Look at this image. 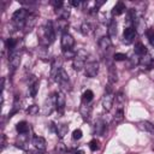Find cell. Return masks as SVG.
<instances>
[{"instance_id":"obj_12","label":"cell","mask_w":154,"mask_h":154,"mask_svg":"<svg viewBox=\"0 0 154 154\" xmlns=\"http://www.w3.org/2000/svg\"><path fill=\"white\" fill-rule=\"evenodd\" d=\"M61 65H63L61 59H54V61H53V64H52V71H51V77H52V79H57L58 73H59L60 70L63 69Z\"/></svg>"},{"instance_id":"obj_4","label":"cell","mask_w":154,"mask_h":154,"mask_svg":"<svg viewBox=\"0 0 154 154\" xmlns=\"http://www.w3.org/2000/svg\"><path fill=\"white\" fill-rule=\"evenodd\" d=\"M113 101H114V94H113V90L111 88V85H107V89L102 96V107L105 111H111L112 106H113Z\"/></svg>"},{"instance_id":"obj_46","label":"cell","mask_w":154,"mask_h":154,"mask_svg":"<svg viewBox=\"0 0 154 154\" xmlns=\"http://www.w3.org/2000/svg\"><path fill=\"white\" fill-rule=\"evenodd\" d=\"M1 147H2V148L5 147V135L1 136Z\"/></svg>"},{"instance_id":"obj_17","label":"cell","mask_w":154,"mask_h":154,"mask_svg":"<svg viewBox=\"0 0 154 154\" xmlns=\"http://www.w3.org/2000/svg\"><path fill=\"white\" fill-rule=\"evenodd\" d=\"M137 126H138L141 130H143V131H147V132H149V134H154V125H153L152 123L147 122V120L138 122Z\"/></svg>"},{"instance_id":"obj_15","label":"cell","mask_w":154,"mask_h":154,"mask_svg":"<svg viewBox=\"0 0 154 154\" xmlns=\"http://www.w3.org/2000/svg\"><path fill=\"white\" fill-rule=\"evenodd\" d=\"M66 106V97H65V94L63 91H59L57 94V109L63 112L64 108Z\"/></svg>"},{"instance_id":"obj_30","label":"cell","mask_w":154,"mask_h":154,"mask_svg":"<svg viewBox=\"0 0 154 154\" xmlns=\"http://www.w3.org/2000/svg\"><path fill=\"white\" fill-rule=\"evenodd\" d=\"M37 90H38V82L35 81L32 84H30L29 90H28V94L30 95V97H35L36 94H37Z\"/></svg>"},{"instance_id":"obj_40","label":"cell","mask_w":154,"mask_h":154,"mask_svg":"<svg viewBox=\"0 0 154 154\" xmlns=\"http://www.w3.org/2000/svg\"><path fill=\"white\" fill-rule=\"evenodd\" d=\"M125 59H126V54H124V53H116L114 54V60L116 61H123Z\"/></svg>"},{"instance_id":"obj_3","label":"cell","mask_w":154,"mask_h":154,"mask_svg":"<svg viewBox=\"0 0 154 154\" xmlns=\"http://www.w3.org/2000/svg\"><path fill=\"white\" fill-rule=\"evenodd\" d=\"M54 109H57V94H51L46 99L41 112H42L43 116H49V114L53 113Z\"/></svg>"},{"instance_id":"obj_9","label":"cell","mask_w":154,"mask_h":154,"mask_svg":"<svg viewBox=\"0 0 154 154\" xmlns=\"http://www.w3.org/2000/svg\"><path fill=\"white\" fill-rule=\"evenodd\" d=\"M8 60H10V67L12 71L17 70L20 65V60H22V54L19 52H14V53H11L8 54Z\"/></svg>"},{"instance_id":"obj_10","label":"cell","mask_w":154,"mask_h":154,"mask_svg":"<svg viewBox=\"0 0 154 154\" xmlns=\"http://www.w3.org/2000/svg\"><path fill=\"white\" fill-rule=\"evenodd\" d=\"M67 28H69L67 20L59 18V19L55 22V25H54L55 32H57V31H58V32H61V35H63V34H66V32H67Z\"/></svg>"},{"instance_id":"obj_5","label":"cell","mask_w":154,"mask_h":154,"mask_svg":"<svg viewBox=\"0 0 154 154\" xmlns=\"http://www.w3.org/2000/svg\"><path fill=\"white\" fill-rule=\"evenodd\" d=\"M87 57H88V53H87L85 51H83V49L78 51L76 58H75L73 61H72V66H73V69L77 70V71H81L83 67H85V60H87Z\"/></svg>"},{"instance_id":"obj_47","label":"cell","mask_w":154,"mask_h":154,"mask_svg":"<svg viewBox=\"0 0 154 154\" xmlns=\"http://www.w3.org/2000/svg\"><path fill=\"white\" fill-rule=\"evenodd\" d=\"M153 152H154V144H153Z\"/></svg>"},{"instance_id":"obj_43","label":"cell","mask_w":154,"mask_h":154,"mask_svg":"<svg viewBox=\"0 0 154 154\" xmlns=\"http://www.w3.org/2000/svg\"><path fill=\"white\" fill-rule=\"evenodd\" d=\"M26 154H41V150H38V149H36V148H35V150L28 149V150H26Z\"/></svg>"},{"instance_id":"obj_27","label":"cell","mask_w":154,"mask_h":154,"mask_svg":"<svg viewBox=\"0 0 154 154\" xmlns=\"http://www.w3.org/2000/svg\"><path fill=\"white\" fill-rule=\"evenodd\" d=\"M135 54H137L138 57H142V55L147 54V48L142 42H137L135 45Z\"/></svg>"},{"instance_id":"obj_26","label":"cell","mask_w":154,"mask_h":154,"mask_svg":"<svg viewBox=\"0 0 154 154\" xmlns=\"http://www.w3.org/2000/svg\"><path fill=\"white\" fill-rule=\"evenodd\" d=\"M93 31H94V26L91 25V23H89V22H83L82 23V25H81V32L83 35H89Z\"/></svg>"},{"instance_id":"obj_18","label":"cell","mask_w":154,"mask_h":154,"mask_svg":"<svg viewBox=\"0 0 154 154\" xmlns=\"http://www.w3.org/2000/svg\"><path fill=\"white\" fill-rule=\"evenodd\" d=\"M117 32H118V30H117V22H116V19H113L107 25V34H108L109 38L112 40V38H114L117 36Z\"/></svg>"},{"instance_id":"obj_16","label":"cell","mask_w":154,"mask_h":154,"mask_svg":"<svg viewBox=\"0 0 154 154\" xmlns=\"http://www.w3.org/2000/svg\"><path fill=\"white\" fill-rule=\"evenodd\" d=\"M91 111H93V108L89 103H83L82 102V105L79 107V113L83 117V119H88L91 116Z\"/></svg>"},{"instance_id":"obj_41","label":"cell","mask_w":154,"mask_h":154,"mask_svg":"<svg viewBox=\"0 0 154 154\" xmlns=\"http://www.w3.org/2000/svg\"><path fill=\"white\" fill-rule=\"evenodd\" d=\"M147 75H148V77H149L152 81H154V67H153V66H150V67L148 69Z\"/></svg>"},{"instance_id":"obj_28","label":"cell","mask_w":154,"mask_h":154,"mask_svg":"<svg viewBox=\"0 0 154 154\" xmlns=\"http://www.w3.org/2000/svg\"><path fill=\"white\" fill-rule=\"evenodd\" d=\"M94 97V93L90 89H87L83 94H82V102L83 103H89Z\"/></svg>"},{"instance_id":"obj_7","label":"cell","mask_w":154,"mask_h":154,"mask_svg":"<svg viewBox=\"0 0 154 154\" xmlns=\"http://www.w3.org/2000/svg\"><path fill=\"white\" fill-rule=\"evenodd\" d=\"M73 45H75V38H73L72 35H70L69 32L61 35V48H63V51L72 49Z\"/></svg>"},{"instance_id":"obj_24","label":"cell","mask_w":154,"mask_h":154,"mask_svg":"<svg viewBox=\"0 0 154 154\" xmlns=\"http://www.w3.org/2000/svg\"><path fill=\"white\" fill-rule=\"evenodd\" d=\"M55 130H57V135L59 136V138H63L67 134L69 126L66 124H58V125H55Z\"/></svg>"},{"instance_id":"obj_13","label":"cell","mask_w":154,"mask_h":154,"mask_svg":"<svg viewBox=\"0 0 154 154\" xmlns=\"http://www.w3.org/2000/svg\"><path fill=\"white\" fill-rule=\"evenodd\" d=\"M136 34H137V31H136V29H135L134 26H126V28L124 29V32H123L124 41H126V42L132 41V40L135 38Z\"/></svg>"},{"instance_id":"obj_23","label":"cell","mask_w":154,"mask_h":154,"mask_svg":"<svg viewBox=\"0 0 154 154\" xmlns=\"http://www.w3.org/2000/svg\"><path fill=\"white\" fill-rule=\"evenodd\" d=\"M29 129H30L29 124L26 122H24V120L17 123V125H16V130H17L18 134H28Z\"/></svg>"},{"instance_id":"obj_22","label":"cell","mask_w":154,"mask_h":154,"mask_svg":"<svg viewBox=\"0 0 154 154\" xmlns=\"http://www.w3.org/2000/svg\"><path fill=\"white\" fill-rule=\"evenodd\" d=\"M118 81V75H117V70H116V67L114 66H109L108 67V82H109V84H113V83H116Z\"/></svg>"},{"instance_id":"obj_19","label":"cell","mask_w":154,"mask_h":154,"mask_svg":"<svg viewBox=\"0 0 154 154\" xmlns=\"http://www.w3.org/2000/svg\"><path fill=\"white\" fill-rule=\"evenodd\" d=\"M105 130H106V123H105L102 119L96 120L95 126H94L95 134H96V135H103V134H105Z\"/></svg>"},{"instance_id":"obj_29","label":"cell","mask_w":154,"mask_h":154,"mask_svg":"<svg viewBox=\"0 0 154 154\" xmlns=\"http://www.w3.org/2000/svg\"><path fill=\"white\" fill-rule=\"evenodd\" d=\"M152 61H153V59H152V57H150L148 53L144 54V55H142V57H140V64H142V65H144V66L150 67Z\"/></svg>"},{"instance_id":"obj_33","label":"cell","mask_w":154,"mask_h":154,"mask_svg":"<svg viewBox=\"0 0 154 154\" xmlns=\"http://www.w3.org/2000/svg\"><path fill=\"white\" fill-rule=\"evenodd\" d=\"M26 112H28L29 116H37L38 112H40V108H38L37 105H31V106H29V108L26 109Z\"/></svg>"},{"instance_id":"obj_25","label":"cell","mask_w":154,"mask_h":154,"mask_svg":"<svg viewBox=\"0 0 154 154\" xmlns=\"http://www.w3.org/2000/svg\"><path fill=\"white\" fill-rule=\"evenodd\" d=\"M35 23H36V14L29 13V16H28V18H26V22H25L24 28H25L26 30H31V29L34 28Z\"/></svg>"},{"instance_id":"obj_1","label":"cell","mask_w":154,"mask_h":154,"mask_svg":"<svg viewBox=\"0 0 154 154\" xmlns=\"http://www.w3.org/2000/svg\"><path fill=\"white\" fill-rule=\"evenodd\" d=\"M38 38H40V43L43 46H49L54 41L55 30H54V25L52 22L46 23L45 26H41L38 29Z\"/></svg>"},{"instance_id":"obj_34","label":"cell","mask_w":154,"mask_h":154,"mask_svg":"<svg viewBox=\"0 0 154 154\" xmlns=\"http://www.w3.org/2000/svg\"><path fill=\"white\" fill-rule=\"evenodd\" d=\"M63 54H64V58L65 59H75L77 53L72 49H69V51H63Z\"/></svg>"},{"instance_id":"obj_37","label":"cell","mask_w":154,"mask_h":154,"mask_svg":"<svg viewBox=\"0 0 154 154\" xmlns=\"http://www.w3.org/2000/svg\"><path fill=\"white\" fill-rule=\"evenodd\" d=\"M82 136H83V132H82L81 129L73 130V132H72V138H73V140H81Z\"/></svg>"},{"instance_id":"obj_21","label":"cell","mask_w":154,"mask_h":154,"mask_svg":"<svg viewBox=\"0 0 154 154\" xmlns=\"http://www.w3.org/2000/svg\"><path fill=\"white\" fill-rule=\"evenodd\" d=\"M55 13L58 14V17L60 18V19H65V20H67V18L70 17V8L69 7H65V5L61 7V8H59V10H57L55 11Z\"/></svg>"},{"instance_id":"obj_2","label":"cell","mask_w":154,"mask_h":154,"mask_svg":"<svg viewBox=\"0 0 154 154\" xmlns=\"http://www.w3.org/2000/svg\"><path fill=\"white\" fill-rule=\"evenodd\" d=\"M28 16H29L28 10L19 8L17 11H14L13 14H12V23L16 25V28H24Z\"/></svg>"},{"instance_id":"obj_35","label":"cell","mask_w":154,"mask_h":154,"mask_svg":"<svg viewBox=\"0 0 154 154\" xmlns=\"http://www.w3.org/2000/svg\"><path fill=\"white\" fill-rule=\"evenodd\" d=\"M116 99H117V102H118V107H123V105H124V102H125V96H124V94H123L122 91H119V93L117 94Z\"/></svg>"},{"instance_id":"obj_44","label":"cell","mask_w":154,"mask_h":154,"mask_svg":"<svg viewBox=\"0 0 154 154\" xmlns=\"http://www.w3.org/2000/svg\"><path fill=\"white\" fill-rule=\"evenodd\" d=\"M72 154H84V150H82V149H77V150H73Z\"/></svg>"},{"instance_id":"obj_38","label":"cell","mask_w":154,"mask_h":154,"mask_svg":"<svg viewBox=\"0 0 154 154\" xmlns=\"http://www.w3.org/2000/svg\"><path fill=\"white\" fill-rule=\"evenodd\" d=\"M146 34H147V36H148V40H149L150 45L154 47V30H152V29H148Z\"/></svg>"},{"instance_id":"obj_32","label":"cell","mask_w":154,"mask_h":154,"mask_svg":"<svg viewBox=\"0 0 154 154\" xmlns=\"http://www.w3.org/2000/svg\"><path fill=\"white\" fill-rule=\"evenodd\" d=\"M123 119H124V111H123V107H118L117 111H116V114H114L113 120H114L116 123H120V122H123Z\"/></svg>"},{"instance_id":"obj_36","label":"cell","mask_w":154,"mask_h":154,"mask_svg":"<svg viewBox=\"0 0 154 154\" xmlns=\"http://www.w3.org/2000/svg\"><path fill=\"white\" fill-rule=\"evenodd\" d=\"M100 143H99V141L96 140V138H94V140H91L90 142H89V148H90V150H93V152H95V150H97L99 149V146Z\"/></svg>"},{"instance_id":"obj_42","label":"cell","mask_w":154,"mask_h":154,"mask_svg":"<svg viewBox=\"0 0 154 154\" xmlns=\"http://www.w3.org/2000/svg\"><path fill=\"white\" fill-rule=\"evenodd\" d=\"M70 4L72 5V6H75V7H79L81 5H82V1H76V0H72V1H70Z\"/></svg>"},{"instance_id":"obj_39","label":"cell","mask_w":154,"mask_h":154,"mask_svg":"<svg viewBox=\"0 0 154 154\" xmlns=\"http://www.w3.org/2000/svg\"><path fill=\"white\" fill-rule=\"evenodd\" d=\"M51 4L53 5V7H54V10L57 11V10H59V8H61L63 6H64V2L63 1H60V0H53V1H51Z\"/></svg>"},{"instance_id":"obj_31","label":"cell","mask_w":154,"mask_h":154,"mask_svg":"<svg viewBox=\"0 0 154 154\" xmlns=\"http://www.w3.org/2000/svg\"><path fill=\"white\" fill-rule=\"evenodd\" d=\"M20 108V102H19V96H14V100H13V106H12V109L10 112V117H12L14 113H17Z\"/></svg>"},{"instance_id":"obj_45","label":"cell","mask_w":154,"mask_h":154,"mask_svg":"<svg viewBox=\"0 0 154 154\" xmlns=\"http://www.w3.org/2000/svg\"><path fill=\"white\" fill-rule=\"evenodd\" d=\"M57 150H61V152H65V148L61 146V143L59 146H57Z\"/></svg>"},{"instance_id":"obj_14","label":"cell","mask_w":154,"mask_h":154,"mask_svg":"<svg viewBox=\"0 0 154 154\" xmlns=\"http://www.w3.org/2000/svg\"><path fill=\"white\" fill-rule=\"evenodd\" d=\"M32 144H34V147L36 149H38L41 152H43L46 149V147H47V142L42 136H35L32 138Z\"/></svg>"},{"instance_id":"obj_11","label":"cell","mask_w":154,"mask_h":154,"mask_svg":"<svg viewBox=\"0 0 154 154\" xmlns=\"http://www.w3.org/2000/svg\"><path fill=\"white\" fill-rule=\"evenodd\" d=\"M97 45H99V47H100L102 51H107V49H109V48L112 47V40L109 38L108 35H107V36L103 35V36H101V37L99 38Z\"/></svg>"},{"instance_id":"obj_20","label":"cell","mask_w":154,"mask_h":154,"mask_svg":"<svg viewBox=\"0 0 154 154\" xmlns=\"http://www.w3.org/2000/svg\"><path fill=\"white\" fill-rule=\"evenodd\" d=\"M124 11H125V4L123 1H118L112 10V16H120Z\"/></svg>"},{"instance_id":"obj_6","label":"cell","mask_w":154,"mask_h":154,"mask_svg":"<svg viewBox=\"0 0 154 154\" xmlns=\"http://www.w3.org/2000/svg\"><path fill=\"white\" fill-rule=\"evenodd\" d=\"M60 85H61V88L63 89H67V90H71V83H70V78H69V75H67V72L64 70V69H61L60 70V72L58 73V76H57V79H55Z\"/></svg>"},{"instance_id":"obj_8","label":"cell","mask_w":154,"mask_h":154,"mask_svg":"<svg viewBox=\"0 0 154 154\" xmlns=\"http://www.w3.org/2000/svg\"><path fill=\"white\" fill-rule=\"evenodd\" d=\"M85 76L89 78H94L96 77L97 72H99V63L97 61H90L85 65Z\"/></svg>"}]
</instances>
